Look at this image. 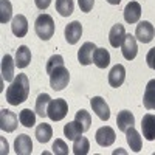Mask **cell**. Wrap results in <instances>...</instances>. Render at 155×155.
<instances>
[{"instance_id": "cell-16", "label": "cell", "mask_w": 155, "mask_h": 155, "mask_svg": "<svg viewBox=\"0 0 155 155\" xmlns=\"http://www.w3.org/2000/svg\"><path fill=\"white\" fill-rule=\"evenodd\" d=\"M124 79H126V68L121 65V64H116L109 73V84L113 88H118V87L123 85Z\"/></svg>"}, {"instance_id": "cell-27", "label": "cell", "mask_w": 155, "mask_h": 155, "mask_svg": "<svg viewBox=\"0 0 155 155\" xmlns=\"http://www.w3.org/2000/svg\"><path fill=\"white\" fill-rule=\"evenodd\" d=\"M74 3L73 0H56V11L62 17H68L73 14Z\"/></svg>"}, {"instance_id": "cell-2", "label": "cell", "mask_w": 155, "mask_h": 155, "mask_svg": "<svg viewBox=\"0 0 155 155\" xmlns=\"http://www.w3.org/2000/svg\"><path fill=\"white\" fill-rule=\"evenodd\" d=\"M34 31L42 41H50L54 34V20L50 14H41L34 22Z\"/></svg>"}, {"instance_id": "cell-12", "label": "cell", "mask_w": 155, "mask_h": 155, "mask_svg": "<svg viewBox=\"0 0 155 155\" xmlns=\"http://www.w3.org/2000/svg\"><path fill=\"white\" fill-rule=\"evenodd\" d=\"M14 150L17 155H30L33 152V141L27 134H20L14 141Z\"/></svg>"}, {"instance_id": "cell-18", "label": "cell", "mask_w": 155, "mask_h": 155, "mask_svg": "<svg viewBox=\"0 0 155 155\" xmlns=\"http://www.w3.org/2000/svg\"><path fill=\"white\" fill-rule=\"evenodd\" d=\"M141 17V5L138 2H129L124 8V19L127 23H137Z\"/></svg>"}, {"instance_id": "cell-4", "label": "cell", "mask_w": 155, "mask_h": 155, "mask_svg": "<svg viewBox=\"0 0 155 155\" xmlns=\"http://www.w3.org/2000/svg\"><path fill=\"white\" fill-rule=\"evenodd\" d=\"M68 113V104L65 99H51L48 110H47V116L51 121H61L67 116Z\"/></svg>"}, {"instance_id": "cell-3", "label": "cell", "mask_w": 155, "mask_h": 155, "mask_svg": "<svg viewBox=\"0 0 155 155\" xmlns=\"http://www.w3.org/2000/svg\"><path fill=\"white\" fill-rule=\"evenodd\" d=\"M48 74H50V85L53 90H56V92H61V90H64L68 85L70 73H68L67 67L64 65V64L54 67Z\"/></svg>"}, {"instance_id": "cell-8", "label": "cell", "mask_w": 155, "mask_h": 155, "mask_svg": "<svg viewBox=\"0 0 155 155\" xmlns=\"http://www.w3.org/2000/svg\"><path fill=\"white\" fill-rule=\"evenodd\" d=\"M121 51H123L124 59H127V61H132V59L137 58L138 45H137V41H135V36L126 34L124 41H123V44H121Z\"/></svg>"}, {"instance_id": "cell-37", "label": "cell", "mask_w": 155, "mask_h": 155, "mask_svg": "<svg viewBox=\"0 0 155 155\" xmlns=\"http://www.w3.org/2000/svg\"><path fill=\"white\" fill-rule=\"evenodd\" d=\"M107 2H109L110 5H120V3H121V0H107Z\"/></svg>"}, {"instance_id": "cell-22", "label": "cell", "mask_w": 155, "mask_h": 155, "mask_svg": "<svg viewBox=\"0 0 155 155\" xmlns=\"http://www.w3.org/2000/svg\"><path fill=\"white\" fill-rule=\"evenodd\" d=\"M126 140H127V144L130 146V149L134 152H140L141 146H143V140H141L140 134L135 130L134 127H129L126 130Z\"/></svg>"}, {"instance_id": "cell-35", "label": "cell", "mask_w": 155, "mask_h": 155, "mask_svg": "<svg viewBox=\"0 0 155 155\" xmlns=\"http://www.w3.org/2000/svg\"><path fill=\"white\" fill-rule=\"evenodd\" d=\"M146 62H147V65H149L152 70H155V47L150 48V50L147 51V54H146Z\"/></svg>"}, {"instance_id": "cell-21", "label": "cell", "mask_w": 155, "mask_h": 155, "mask_svg": "<svg viewBox=\"0 0 155 155\" xmlns=\"http://www.w3.org/2000/svg\"><path fill=\"white\" fill-rule=\"evenodd\" d=\"M143 104L147 110H155V79H150L146 85Z\"/></svg>"}, {"instance_id": "cell-34", "label": "cell", "mask_w": 155, "mask_h": 155, "mask_svg": "<svg viewBox=\"0 0 155 155\" xmlns=\"http://www.w3.org/2000/svg\"><path fill=\"white\" fill-rule=\"evenodd\" d=\"M78 3H79V8H81L82 12H90L93 9L95 0H78Z\"/></svg>"}, {"instance_id": "cell-9", "label": "cell", "mask_w": 155, "mask_h": 155, "mask_svg": "<svg viewBox=\"0 0 155 155\" xmlns=\"http://www.w3.org/2000/svg\"><path fill=\"white\" fill-rule=\"evenodd\" d=\"M90 106H92L93 112L98 115V118L102 121H107L110 118V109L107 106V102L102 99L101 96H93L90 99Z\"/></svg>"}, {"instance_id": "cell-20", "label": "cell", "mask_w": 155, "mask_h": 155, "mask_svg": "<svg viewBox=\"0 0 155 155\" xmlns=\"http://www.w3.org/2000/svg\"><path fill=\"white\" fill-rule=\"evenodd\" d=\"M116 124H118V129L121 132H126L129 127H134L135 124V116L132 115V112L129 110H121L116 116Z\"/></svg>"}, {"instance_id": "cell-11", "label": "cell", "mask_w": 155, "mask_h": 155, "mask_svg": "<svg viewBox=\"0 0 155 155\" xmlns=\"http://www.w3.org/2000/svg\"><path fill=\"white\" fill-rule=\"evenodd\" d=\"M141 132L147 141L155 140V115L146 113L141 120Z\"/></svg>"}, {"instance_id": "cell-24", "label": "cell", "mask_w": 155, "mask_h": 155, "mask_svg": "<svg viewBox=\"0 0 155 155\" xmlns=\"http://www.w3.org/2000/svg\"><path fill=\"white\" fill-rule=\"evenodd\" d=\"M82 132H84V129L81 127V124L78 121H71V123L64 126V135H65L70 141H74L78 137H81Z\"/></svg>"}, {"instance_id": "cell-14", "label": "cell", "mask_w": 155, "mask_h": 155, "mask_svg": "<svg viewBox=\"0 0 155 155\" xmlns=\"http://www.w3.org/2000/svg\"><path fill=\"white\" fill-rule=\"evenodd\" d=\"M14 65L16 61L12 59L11 54H5L2 58V79L6 82L14 81Z\"/></svg>"}, {"instance_id": "cell-19", "label": "cell", "mask_w": 155, "mask_h": 155, "mask_svg": "<svg viewBox=\"0 0 155 155\" xmlns=\"http://www.w3.org/2000/svg\"><path fill=\"white\" fill-rule=\"evenodd\" d=\"M16 67L19 68H25L30 65L31 62V50L27 45H20L19 50L16 51Z\"/></svg>"}, {"instance_id": "cell-36", "label": "cell", "mask_w": 155, "mask_h": 155, "mask_svg": "<svg viewBox=\"0 0 155 155\" xmlns=\"http://www.w3.org/2000/svg\"><path fill=\"white\" fill-rule=\"evenodd\" d=\"M34 3L39 9H47L51 3V0H34Z\"/></svg>"}, {"instance_id": "cell-29", "label": "cell", "mask_w": 155, "mask_h": 155, "mask_svg": "<svg viewBox=\"0 0 155 155\" xmlns=\"http://www.w3.org/2000/svg\"><path fill=\"white\" fill-rule=\"evenodd\" d=\"M19 121L25 127H33L36 124V113L33 110H30V109H23L19 113Z\"/></svg>"}, {"instance_id": "cell-31", "label": "cell", "mask_w": 155, "mask_h": 155, "mask_svg": "<svg viewBox=\"0 0 155 155\" xmlns=\"http://www.w3.org/2000/svg\"><path fill=\"white\" fill-rule=\"evenodd\" d=\"M12 16V6L9 3V0H2L0 2V22L6 23L11 20Z\"/></svg>"}, {"instance_id": "cell-30", "label": "cell", "mask_w": 155, "mask_h": 155, "mask_svg": "<svg viewBox=\"0 0 155 155\" xmlns=\"http://www.w3.org/2000/svg\"><path fill=\"white\" fill-rule=\"evenodd\" d=\"M74 121H78L81 124V127L84 129V132H87L88 129H90V126H92V116H90V113L87 112V110H79V112H76V115H74Z\"/></svg>"}, {"instance_id": "cell-28", "label": "cell", "mask_w": 155, "mask_h": 155, "mask_svg": "<svg viewBox=\"0 0 155 155\" xmlns=\"http://www.w3.org/2000/svg\"><path fill=\"white\" fill-rule=\"evenodd\" d=\"M90 150V143L85 137H78L73 143V153L74 155H87Z\"/></svg>"}, {"instance_id": "cell-6", "label": "cell", "mask_w": 155, "mask_h": 155, "mask_svg": "<svg viewBox=\"0 0 155 155\" xmlns=\"http://www.w3.org/2000/svg\"><path fill=\"white\" fill-rule=\"evenodd\" d=\"M17 116L14 112H11L8 109H2L0 112V129L3 132H14L17 129Z\"/></svg>"}, {"instance_id": "cell-17", "label": "cell", "mask_w": 155, "mask_h": 155, "mask_svg": "<svg viewBox=\"0 0 155 155\" xmlns=\"http://www.w3.org/2000/svg\"><path fill=\"white\" fill-rule=\"evenodd\" d=\"M124 37H126V30H124V25L121 23H116L112 27L110 33H109V42L113 48H118L121 47L123 41H124Z\"/></svg>"}, {"instance_id": "cell-32", "label": "cell", "mask_w": 155, "mask_h": 155, "mask_svg": "<svg viewBox=\"0 0 155 155\" xmlns=\"http://www.w3.org/2000/svg\"><path fill=\"white\" fill-rule=\"evenodd\" d=\"M53 153H56V155H67L68 153V146L65 144V141L56 140L53 143Z\"/></svg>"}, {"instance_id": "cell-26", "label": "cell", "mask_w": 155, "mask_h": 155, "mask_svg": "<svg viewBox=\"0 0 155 155\" xmlns=\"http://www.w3.org/2000/svg\"><path fill=\"white\" fill-rule=\"evenodd\" d=\"M50 102H51L50 95H47V93L39 95L37 99H36V113L39 116H42V118H44V116H47V110H48Z\"/></svg>"}, {"instance_id": "cell-5", "label": "cell", "mask_w": 155, "mask_h": 155, "mask_svg": "<svg viewBox=\"0 0 155 155\" xmlns=\"http://www.w3.org/2000/svg\"><path fill=\"white\" fill-rule=\"evenodd\" d=\"M155 36V30L152 27V23L147 20H143L137 25V30H135V37L141 44H149Z\"/></svg>"}, {"instance_id": "cell-23", "label": "cell", "mask_w": 155, "mask_h": 155, "mask_svg": "<svg viewBox=\"0 0 155 155\" xmlns=\"http://www.w3.org/2000/svg\"><path fill=\"white\" fill-rule=\"evenodd\" d=\"M93 64L98 68H107L110 64V53L106 48H96L93 54Z\"/></svg>"}, {"instance_id": "cell-33", "label": "cell", "mask_w": 155, "mask_h": 155, "mask_svg": "<svg viewBox=\"0 0 155 155\" xmlns=\"http://www.w3.org/2000/svg\"><path fill=\"white\" fill-rule=\"evenodd\" d=\"M61 64H64V58L61 54H54V56H51L47 62V73H50L51 70H53L54 67L61 65Z\"/></svg>"}, {"instance_id": "cell-15", "label": "cell", "mask_w": 155, "mask_h": 155, "mask_svg": "<svg viewBox=\"0 0 155 155\" xmlns=\"http://www.w3.org/2000/svg\"><path fill=\"white\" fill-rule=\"evenodd\" d=\"M11 31L16 37H25L28 33V20L25 16L22 14H17L14 19H12V23H11Z\"/></svg>"}, {"instance_id": "cell-13", "label": "cell", "mask_w": 155, "mask_h": 155, "mask_svg": "<svg viewBox=\"0 0 155 155\" xmlns=\"http://www.w3.org/2000/svg\"><path fill=\"white\" fill-rule=\"evenodd\" d=\"M81 36H82V25L78 22V20L68 23L67 27H65V41L70 45H74L81 39Z\"/></svg>"}, {"instance_id": "cell-1", "label": "cell", "mask_w": 155, "mask_h": 155, "mask_svg": "<svg viewBox=\"0 0 155 155\" xmlns=\"http://www.w3.org/2000/svg\"><path fill=\"white\" fill-rule=\"evenodd\" d=\"M30 93V81L27 74H17L6 88V101L11 106H19L27 101Z\"/></svg>"}, {"instance_id": "cell-25", "label": "cell", "mask_w": 155, "mask_h": 155, "mask_svg": "<svg viewBox=\"0 0 155 155\" xmlns=\"http://www.w3.org/2000/svg\"><path fill=\"white\" fill-rule=\"evenodd\" d=\"M53 137V129H51L50 124L47 123H42L36 127V138L39 143H48Z\"/></svg>"}, {"instance_id": "cell-10", "label": "cell", "mask_w": 155, "mask_h": 155, "mask_svg": "<svg viewBox=\"0 0 155 155\" xmlns=\"http://www.w3.org/2000/svg\"><path fill=\"white\" fill-rule=\"evenodd\" d=\"M96 45L93 42H85L82 44V47L78 50V61L81 65H88L93 62V54H95Z\"/></svg>"}, {"instance_id": "cell-7", "label": "cell", "mask_w": 155, "mask_h": 155, "mask_svg": "<svg viewBox=\"0 0 155 155\" xmlns=\"http://www.w3.org/2000/svg\"><path fill=\"white\" fill-rule=\"evenodd\" d=\"M95 138H96V143H98L101 147H109V146H112V144L115 143L116 135H115V130H113L112 127L102 126V127H99L98 130H96Z\"/></svg>"}]
</instances>
